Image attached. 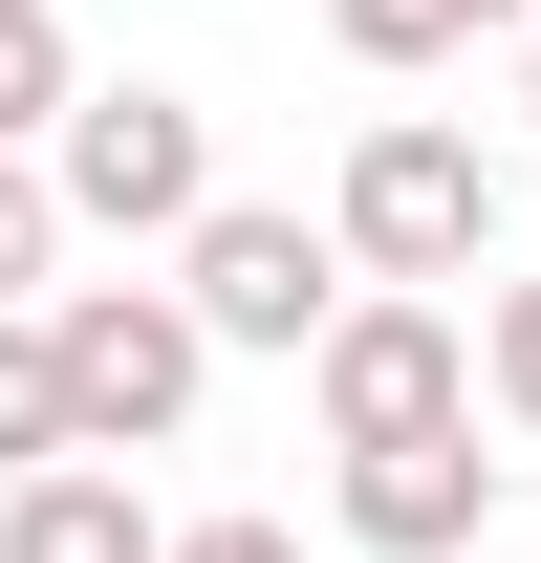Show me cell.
I'll list each match as a JSON object with an SVG mask.
<instances>
[{
	"label": "cell",
	"instance_id": "cell-15",
	"mask_svg": "<svg viewBox=\"0 0 541 563\" xmlns=\"http://www.w3.org/2000/svg\"><path fill=\"white\" fill-rule=\"evenodd\" d=\"M476 22H541V0H476Z\"/></svg>",
	"mask_w": 541,
	"mask_h": 563
},
{
	"label": "cell",
	"instance_id": "cell-10",
	"mask_svg": "<svg viewBox=\"0 0 541 563\" xmlns=\"http://www.w3.org/2000/svg\"><path fill=\"white\" fill-rule=\"evenodd\" d=\"M44 261H66V174L0 152V303H44Z\"/></svg>",
	"mask_w": 541,
	"mask_h": 563
},
{
	"label": "cell",
	"instance_id": "cell-7",
	"mask_svg": "<svg viewBox=\"0 0 541 563\" xmlns=\"http://www.w3.org/2000/svg\"><path fill=\"white\" fill-rule=\"evenodd\" d=\"M0 563H174V542H152V498L109 477V455H22V498H0Z\"/></svg>",
	"mask_w": 541,
	"mask_h": 563
},
{
	"label": "cell",
	"instance_id": "cell-12",
	"mask_svg": "<svg viewBox=\"0 0 541 563\" xmlns=\"http://www.w3.org/2000/svg\"><path fill=\"white\" fill-rule=\"evenodd\" d=\"M476 368H498V412L541 433V282H498V347H476Z\"/></svg>",
	"mask_w": 541,
	"mask_h": 563
},
{
	"label": "cell",
	"instance_id": "cell-9",
	"mask_svg": "<svg viewBox=\"0 0 541 563\" xmlns=\"http://www.w3.org/2000/svg\"><path fill=\"white\" fill-rule=\"evenodd\" d=\"M0 455H87V412H66V325H22V303H0Z\"/></svg>",
	"mask_w": 541,
	"mask_h": 563
},
{
	"label": "cell",
	"instance_id": "cell-5",
	"mask_svg": "<svg viewBox=\"0 0 541 563\" xmlns=\"http://www.w3.org/2000/svg\"><path fill=\"white\" fill-rule=\"evenodd\" d=\"M44 174H66V217H109V239H196V217H217V152H196L174 87H87Z\"/></svg>",
	"mask_w": 541,
	"mask_h": 563
},
{
	"label": "cell",
	"instance_id": "cell-2",
	"mask_svg": "<svg viewBox=\"0 0 541 563\" xmlns=\"http://www.w3.org/2000/svg\"><path fill=\"white\" fill-rule=\"evenodd\" d=\"M174 282H196V325H217V347H325V325H346V282H368V261H346V217L217 196L196 239H174Z\"/></svg>",
	"mask_w": 541,
	"mask_h": 563
},
{
	"label": "cell",
	"instance_id": "cell-4",
	"mask_svg": "<svg viewBox=\"0 0 541 563\" xmlns=\"http://www.w3.org/2000/svg\"><path fill=\"white\" fill-rule=\"evenodd\" d=\"M325 217H346L368 282H476V261H498V174H476V131H368Z\"/></svg>",
	"mask_w": 541,
	"mask_h": 563
},
{
	"label": "cell",
	"instance_id": "cell-3",
	"mask_svg": "<svg viewBox=\"0 0 541 563\" xmlns=\"http://www.w3.org/2000/svg\"><path fill=\"white\" fill-rule=\"evenodd\" d=\"M303 390H325V433H346V455H390V433H455V412H476V325L433 303V282H368L325 347H303Z\"/></svg>",
	"mask_w": 541,
	"mask_h": 563
},
{
	"label": "cell",
	"instance_id": "cell-8",
	"mask_svg": "<svg viewBox=\"0 0 541 563\" xmlns=\"http://www.w3.org/2000/svg\"><path fill=\"white\" fill-rule=\"evenodd\" d=\"M87 109V66H66V0H0V152L22 131H66Z\"/></svg>",
	"mask_w": 541,
	"mask_h": 563
},
{
	"label": "cell",
	"instance_id": "cell-13",
	"mask_svg": "<svg viewBox=\"0 0 541 563\" xmlns=\"http://www.w3.org/2000/svg\"><path fill=\"white\" fill-rule=\"evenodd\" d=\"M174 563H303V542H281V520H196Z\"/></svg>",
	"mask_w": 541,
	"mask_h": 563
},
{
	"label": "cell",
	"instance_id": "cell-14",
	"mask_svg": "<svg viewBox=\"0 0 541 563\" xmlns=\"http://www.w3.org/2000/svg\"><path fill=\"white\" fill-rule=\"evenodd\" d=\"M520 109H541V22H520Z\"/></svg>",
	"mask_w": 541,
	"mask_h": 563
},
{
	"label": "cell",
	"instance_id": "cell-11",
	"mask_svg": "<svg viewBox=\"0 0 541 563\" xmlns=\"http://www.w3.org/2000/svg\"><path fill=\"white\" fill-rule=\"evenodd\" d=\"M325 22H346V66H455L476 44V0H325Z\"/></svg>",
	"mask_w": 541,
	"mask_h": 563
},
{
	"label": "cell",
	"instance_id": "cell-6",
	"mask_svg": "<svg viewBox=\"0 0 541 563\" xmlns=\"http://www.w3.org/2000/svg\"><path fill=\"white\" fill-rule=\"evenodd\" d=\"M476 520H498L476 412H455V433H390V455H346V542H368V563H455Z\"/></svg>",
	"mask_w": 541,
	"mask_h": 563
},
{
	"label": "cell",
	"instance_id": "cell-1",
	"mask_svg": "<svg viewBox=\"0 0 541 563\" xmlns=\"http://www.w3.org/2000/svg\"><path fill=\"white\" fill-rule=\"evenodd\" d=\"M44 325H66V412H87V455H152V433L196 412V368H217L196 282H66Z\"/></svg>",
	"mask_w": 541,
	"mask_h": 563
}]
</instances>
